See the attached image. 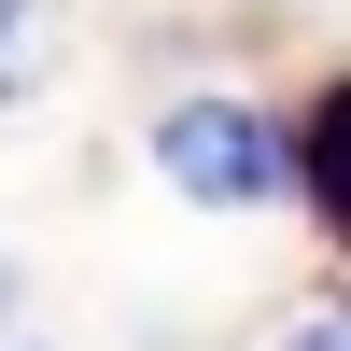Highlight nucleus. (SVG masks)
I'll list each match as a JSON object with an SVG mask.
<instances>
[{
	"label": "nucleus",
	"mask_w": 351,
	"mask_h": 351,
	"mask_svg": "<svg viewBox=\"0 0 351 351\" xmlns=\"http://www.w3.org/2000/svg\"><path fill=\"white\" fill-rule=\"evenodd\" d=\"M155 169L197 197V211H267V197H281V127L253 99H183L155 127Z\"/></svg>",
	"instance_id": "nucleus-1"
},
{
	"label": "nucleus",
	"mask_w": 351,
	"mask_h": 351,
	"mask_svg": "<svg viewBox=\"0 0 351 351\" xmlns=\"http://www.w3.org/2000/svg\"><path fill=\"white\" fill-rule=\"evenodd\" d=\"M0 309H14V281H0Z\"/></svg>",
	"instance_id": "nucleus-5"
},
{
	"label": "nucleus",
	"mask_w": 351,
	"mask_h": 351,
	"mask_svg": "<svg viewBox=\"0 0 351 351\" xmlns=\"http://www.w3.org/2000/svg\"><path fill=\"white\" fill-rule=\"evenodd\" d=\"M309 197H324V225L351 239V84H337L324 112H309Z\"/></svg>",
	"instance_id": "nucleus-2"
},
{
	"label": "nucleus",
	"mask_w": 351,
	"mask_h": 351,
	"mask_svg": "<svg viewBox=\"0 0 351 351\" xmlns=\"http://www.w3.org/2000/svg\"><path fill=\"white\" fill-rule=\"evenodd\" d=\"M43 71V0H0V99Z\"/></svg>",
	"instance_id": "nucleus-3"
},
{
	"label": "nucleus",
	"mask_w": 351,
	"mask_h": 351,
	"mask_svg": "<svg viewBox=\"0 0 351 351\" xmlns=\"http://www.w3.org/2000/svg\"><path fill=\"white\" fill-rule=\"evenodd\" d=\"M281 351H351V309H309V324L281 337Z\"/></svg>",
	"instance_id": "nucleus-4"
}]
</instances>
